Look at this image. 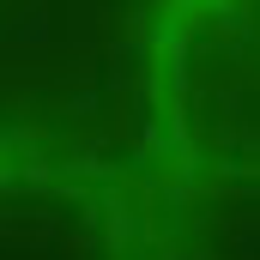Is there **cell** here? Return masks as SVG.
<instances>
[{"instance_id": "6da1fadb", "label": "cell", "mask_w": 260, "mask_h": 260, "mask_svg": "<svg viewBox=\"0 0 260 260\" xmlns=\"http://www.w3.org/2000/svg\"><path fill=\"white\" fill-rule=\"evenodd\" d=\"M151 121L176 176L260 182V0H157Z\"/></svg>"}]
</instances>
